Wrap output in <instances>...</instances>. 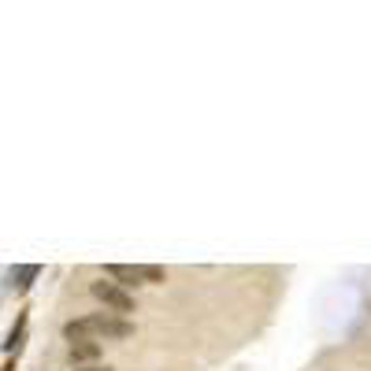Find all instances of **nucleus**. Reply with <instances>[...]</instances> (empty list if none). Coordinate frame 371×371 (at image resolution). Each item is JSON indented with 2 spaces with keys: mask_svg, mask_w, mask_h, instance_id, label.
Masks as SVG:
<instances>
[{
  "mask_svg": "<svg viewBox=\"0 0 371 371\" xmlns=\"http://www.w3.org/2000/svg\"><path fill=\"white\" fill-rule=\"evenodd\" d=\"M101 356H104V345H101V342H71V345H67L71 368H93Z\"/></svg>",
  "mask_w": 371,
  "mask_h": 371,
  "instance_id": "7ed1b4c3",
  "label": "nucleus"
},
{
  "mask_svg": "<svg viewBox=\"0 0 371 371\" xmlns=\"http://www.w3.org/2000/svg\"><path fill=\"white\" fill-rule=\"evenodd\" d=\"M41 275V267L38 264H19V267H12L8 271V279H12V286L19 290V293H26L30 286H34V279Z\"/></svg>",
  "mask_w": 371,
  "mask_h": 371,
  "instance_id": "39448f33",
  "label": "nucleus"
},
{
  "mask_svg": "<svg viewBox=\"0 0 371 371\" xmlns=\"http://www.w3.org/2000/svg\"><path fill=\"white\" fill-rule=\"evenodd\" d=\"M23 331H26V312L19 315V327H12V334H8V349H19V345H23Z\"/></svg>",
  "mask_w": 371,
  "mask_h": 371,
  "instance_id": "0eeeda50",
  "label": "nucleus"
},
{
  "mask_svg": "<svg viewBox=\"0 0 371 371\" xmlns=\"http://www.w3.org/2000/svg\"><path fill=\"white\" fill-rule=\"evenodd\" d=\"M138 275H141V282H145V286H156V282L167 279V271H163L160 264H138Z\"/></svg>",
  "mask_w": 371,
  "mask_h": 371,
  "instance_id": "423d86ee",
  "label": "nucleus"
},
{
  "mask_svg": "<svg viewBox=\"0 0 371 371\" xmlns=\"http://www.w3.org/2000/svg\"><path fill=\"white\" fill-rule=\"evenodd\" d=\"M63 338H67V345L71 342H126V338H134V323L112 312H90L63 323Z\"/></svg>",
  "mask_w": 371,
  "mask_h": 371,
  "instance_id": "f257e3e1",
  "label": "nucleus"
},
{
  "mask_svg": "<svg viewBox=\"0 0 371 371\" xmlns=\"http://www.w3.org/2000/svg\"><path fill=\"white\" fill-rule=\"evenodd\" d=\"M74 371H112L108 364H93V368H74Z\"/></svg>",
  "mask_w": 371,
  "mask_h": 371,
  "instance_id": "6e6552de",
  "label": "nucleus"
},
{
  "mask_svg": "<svg viewBox=\"0 0 371 371\" xmlns=\"http://www.w3.org/2000/svg\"><path fill=\"white\" fill-rule=\"evenodd\" d=\"M104 275L112 279V282H119L123 290L145 286V282H141V275H138V264H108V267H104Z\"/></svg>",
  "mask_w": 371,
  "mask_h": 371,
  "instance_id": "20e7f679",
  "label": "nucleus"
},
{
  "mask_svg": "<svg viewBox=\"0 0 371 371\" xmlns=\"http://www.w3.org/2000/svg\"><path fill=\"white\" fill-rule=\"evenodd\" d=\"M90 293L104 304V312H112V315H123V320H126L130 312H138L134 293L123 290V286H119V282H112V279H97V282H90Z\"/></svg>",
  "mask_w": 371,
  "mask_h": 371,
  "instance_id": "f03ea898",
  "label": "nucleus"
}]
</instances>
